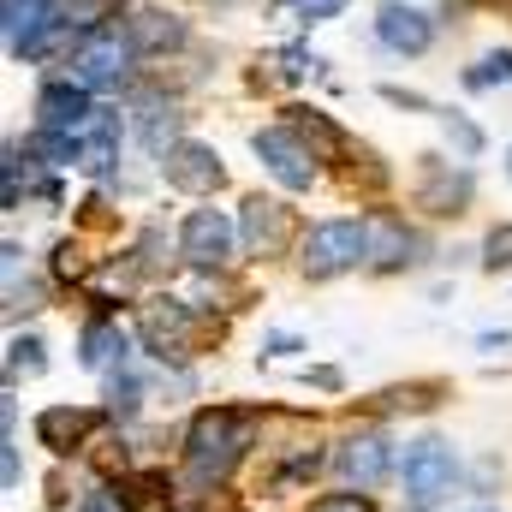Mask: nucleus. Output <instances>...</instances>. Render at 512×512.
Returning a JSON list of instances; mask_svg holds the SVG:
<instances>
[{
    "label": "nucleus",
    "mask_w": 512,
    "mask_h": 512,
    "mask_svg": "<svg viewBox=\"0 0 512 512\" xmlns=\"http://www.w3.org/2000/svg\"><path fill=\"white\" fill-rule=\"evenodd\" d=\"M310 512H376V501H370L364 489H346V495H328V501H316Z\"/></svg>",
    "instance_id": "27"
},
{
    "label": "nucleus",
    "mask_w": 512,
    "mask_h": 512,
    "mask_svg": "<svg viewBox=\"0 0 512 512\" xmlns=\"http://www.w3.org/2000/svg\"><path fill=\"white\" fill-rule=\"evenodd\" d=\"M376 42L399 60H417V54L435 48V18L423 6H411V0H382L376 6Z\"/></svg>",
    "instance_id": "10"
},
{
    "label": "nucleus",
    "mask_w": 512,
    "mask_h": 512,
    "mask_svg": "<svg viewBox=\"0 0 512 512\" xmlns=\"http://www.w3.org/2000/svg\"><path fill=\"white\" fill-rule=\"evenodd\" d=\"M239 239L251 256H280L298 239V215L280 203V197H245L239 209Z\"/></svg>",
    "instance_id": "11"
},
{
    "label": "nucleus",
    "mask_w": 512,
    "mask_h": 512,
    "mask_svg": "<svg viewBox=\"0 0 512 512\" xmlns=\"http://www.w3.org/2000/svg\"><path fill=\"white\" fill-rule=\"evenodd\" d=\"M417 239H411V227L399 221V215H370V268H405V262H417Z\"/></svg>",
    "instance_id": "17"
},
{
    "label": "nucleus",
    "mask_w": 512,
    "mask_h": 512,
    "mask_svg": "<svg viewBox=\"0 0 512 512\" xmlns=\"http://www.w3.org/2000/svg\"><path fill=\"white\" fill-rule=\"evenodd\" d=\"M399 489H405L411 512L441 507V501L459 489V453H453V441H441V435L411 441V447L399 453Z\"/></svg>",
    "instance_id": "3"
},
{
    "label": "nucleus",
    "mask_w": 512,
    "mask_h": 512,
    "mask_svg": "<svg viewBox=\"0 0 512 512\" xmlns=\"http://www.w3.org/2000/svg\"><path fill=\"white\" fill-rule=\"evenodd\" d=\"M268 352H304V340L298 334H268Z\"/></svg>",
    "instance_id": "30"
},
{
    "label": "nucleus",
    "mask_w": 512,
    "mask_h": 512,
    "mask_svg": "<svg viewBox=\"0 0 512 512\" xmlns=\"http://www.w3.org/2000/svg\"><path fill=\"white\" fill-rule=\"evenodd\" d=\"M42 352H48V346H42L36 334H18V340L6 346V376H42V370H48Z\"/></svg>",
    "instance_id": "22"
},
{
    "label": "nucleus",
    "mask_w": 512,
    "mask_h": 512,
    "mask_svg": "<svg viewBox=\"0 0 512 512\" xmlns=\"http://www.w3.org/2000/svg\"><path fill=\"white\" fill-rule=\"evenodd\" d=\"M251 149L262 155V167L286 185V191H310L316 185V149L298 137L292 126H268L251 137Z\"/></svg>",
    "instance_id": "7"
},
{
    "label": "nucleus",
    "mask_w": 512,
    "mask_h": 512,
    "mask_svg": "<svg viewBox=\"0 0 512 512\" xmlns=\"http://www.w3.org/2000/svg\"><path fill=\"white\" fill-rule=\"evenodd\" d=\"M90 114L96 108H90V90L78 78H48L36 90V126L42 131H72L78 137V131L90 126Z\"/></svg>",
    "instance_id": "13"
},
{
    "label": "nucleus",
    "mask_w": 512,
    "mask_h": 512,
    "mask_svg": "<svg viewBox=\"0 0 512 512\" xmlns=\"http://www.w3.org/2000/svg\"><path fill=\"white\" fill-rule=\"evenodd\" d=\"M507 179H512V143H507Z\"/></svg>",
    "instance_id": "31"
},
{
    "label": "nucleus",
    "mask_w": 512,
    "mask_h": 512,
    "mask_svg": "<svg viewBox=\"0 0 512 512\" xmlns=\"http://www.w3.org/2000/svg\"><path fill=\"white\" fill-rule=\"evenodd\" d=\"M137 405H143V382L131 370H114L108 376V417H137Z\"/></svg>",
    "instance_id": "23"
},
{
    "label": "nucleus",
    "mask_w": 512,
    "mask_h": 512,
    "mask_svg": "<svg viewBox=\"0 0 512 512\" xmlns=\"http://www.w3.org/2000/svg\"><path fill=\"white\" fill-rule=\"evenodd\" d=\"M179 256L191 268H203V274L233 268V256H239V221L227 209H191L179 221Z\"/></svg>",
    "instance_id": "4"
},
{
    "label": "nucleus",
    "mask_w": 512,
    "mask_h": 512,
    "mask_svg": "<svg viewBox=\"0 0 512 512\" xmlns=\"http://www.w3.org/2000/svg\"><path fill=\"white\" fill-rule=\"evenodd\" d=\"M137 328H143V346H149L161 364H185V358H191V304H179V298H149L143 316H137Z\"/></svg>",
    "instance_id": "9"
},
{
    "label": "nucleus",
    "mask_w": 512,
    "mask_h": 512,
    "mask_svg": "<svg viewBox=\"0 0 512 512\" xmlns=\"http://www.w3.org/2000/svg\"><path fill=\"white\" fill-rule=\"evenodd\" d=\"M161 179H167L173 191L209 197V191H221L227 167H221V155H215L209 143H191V137H179L173 149H161Z\"/></svg>",
    "instance_id": "12"
},
{
    "label": "nucleus",
    "mask_w": 512,
    "mask_h": 512,
    "mask_svg": "<svg viewBox=\"0 0 512 512\" xmlns=\"http://www.w3.org/2000/svg\"><path fill=\"white\" fill-rule=\"evenodd\" d=\"M477 512H489V507H477Z\"/></svg>",
    "instance_id": "32"
},
{
    "label": "nucleus",
    "mask_w": 512,
    "mask_h": 512,
    "mask_svg": "<svg viewBox=\"0 0 512 512\" xmlns=\"http://www.w3.org/2000/svg\"><path fill=\"white\" fill-rule=\"evenodd\" d=\"M0 477H6V489H18V441L6 435V453H0Z\"/></svg>",
    "instance_id": "28"
},
{
    "label": "nucleus",
    "mask_w": 512,
    "mask_h": 512,
    "mask_svg": "<svg viewBox=\"0 0 512 512\" xmlns=\"http://www.w3.org/2000/svg\"><path fill=\"white\" fill-rule=\"evenodd\" d=\"M352 0H292V12L304 18V24H328V18H340Z\"/></svg>",
    "instance_id": "26"
},
{
    "label": "nucleus",
    "mask_w": 512,
    "mask_h": 512,
    "mask_svg": "<svg viewBox=\"0 0 512 512\" xmlns=\"http://www.w3.org/2000/svg\"><path fill=\"white\" fill-rule=\"evenodd\" d=\"M334 471H340V483L346 489H382L387 477L399 471V459H393V441H387L382 429H358V435H346L340 441V453H334Z\"/></svg>",
    "instance_id": "6"
},
{
    "label": "nucleus",
    "mask_w": 512,
    "mask_h": 512,
    "mask_svg": "<svg viewBox=\"0 0 512 512\" xmlns=\"http://www.w3.org/2000/svg\"><path fill=\"white\" fill-rule=\"evenodd\" d=\"M114 495H120L126 512H173V483L161 471H131V477L114 483Z\"/></svg>",
    "instance_id": "18"
},
{
    "label": "nucleus",
    "mask_w": 512,
    "mask_h": 512,
    "mask_svg": "<svg viewBox=\"0 0 512 512\" xmlns=\"http://www.w3.org/2000/svg\"><path fill=\"white\" fill-rule=\"evenodd\" d=\"M90 423H96V417H90V411H78V405H48V411L36 417V441H42L48 453H60V459H66V453H78V447H84Z\"/></svg>",
    "instance_id": "16"
},
{
    "label": "nucleus",
    "mask_w": 512,
    "mask_h": 512,
    "mask_svg": "<svg viewBox=\"0 0 512 512\" xmlns=\"http://www.w3.org/2000/svg\"><path fill=\"white\" fill-rule=\"evenodd\" d=\"M60 18L90 36V30H108L120 18V0H60Z\"/></svg>",
    "instance_id": "19"
},
{
    "label": "nucleus",
    "mask_w": 512,
    "mask_h": 512,
    "mask_svg": "<svg viewBox=\"0 0 512 512\" xmlns=\"http://www.w3.org/2000/svg\"><path fill=\"white\" fill-rule=\"evenodd\" d=\"M126 36L137 54H173V48H185V18H173V12H161V6H137L126 12Z\"/></svg>",
    "instance_id": "14"
},
{
    "label": "nucleus",
    "mask_w": 512,
    "mask_h": 512,
    "mask_svg": "<svg viewBox=\"0 0 512 512\" xmlns=\"http://www.w3.org/2000/svg\"><path fill=\"white\" fill-rule=\"evenodd\" d=\"M78 512H126L120 507V495H114V489H102V495H84V507Z\"/></svg>",
    "instance_id": "29"
},
{
    "label": "nucleus",
    "mask_w": 512,
    "mask_h": 512,
    "mask_svg": "<svg viewBox=\"0 0 512 512\" xmlns=\"http://www.w3.org/2000/svg\"><path fill=\"white\" fill-rule=\"evenodd\" d=\"M245 447H251V417L245 411H227V405L197 411L191 429H185V471H191V483L197 489L227 483L233 465L245 459Z\"/></svg>",
    "instance_id": "1"
},
{
    "label": "nucleus",
    "mask_w": 512,
    "mask_h": 512,
    "mask_svg": "<svg viewBox=\"0 0 512 512\" xmlns=\"http://www.w3.org/2000/svg\"><path fill=\"white\" fill-rule=\"evenodd\" d=\"M286 126L298 131V137H304V143H310L316 155H334V149L346 143V137H340V126H328V120H322L316 108H292V120H286Z\"/></svg>",
    "instance_id": "20"
},
{
    "label": "nucleus",
    "mask_w": 512,
    "mask_h": 512,
    "mask_svg": "<svg viewBox=\"0 0 512 512\" xmlns=\"http://www.w3.org/2000/svg\"><path fill=\"white\" fill-rule=\"evenodd\" d=\"M471 191H477V179H471L465 161L459 167L441 161V155H423L417 161V209H429V215H465Z\"/></svg>",
    "instance_id": "8"
},
{
    "label": "nucleus",
    "mask_w": 512,
    "mask_h": 512,
    "mask_svg": "<svg viewBox=\"0 0 512 512\" xmlns=\"http://www.w3.org/2000/svg\"><path fill=\"white\" fill-rule=\"evenodd\" d=\"M441 131H447V143H453L459 161H477V155H483V131L471 126L465 114H441Z\"/></svg>",
    "instance_id": "24"
},
{
    "label": "nucleus",
    "mask_w": 512,
    "mask_h": 512,
    "mask_svg": "<svg viewBox=\"0 0 512 512\" xmlns=\"http://www.w3.org/2000/svg\"><path fill=\"white\" fill-rule=\"evenodd\" d=\"M495 84H512V48H489L477 66H465V90H495Z\"/></svg>",
    "instance_id": "21"
},
{
    "label": "nucleus",
    "mask_w": 512,
    "mask_h": 512,
    "mask_svg": "<svg viewBox=\"0 0 512 512\" xmlns=\"http://www.w3.org/2000/svg\"><path fill=\"white\" fill-rule=\"evenodd\" d=\"M131 60H137V48H131L126 30H90V36H78V48H72V78L84 84V90H120L131 72Z\"/></svg>",
    "instance_id": "5"
},
{
    "label": "nucleus",
    "mask_w": 512,
    "mask_h": 512,
    "mask_svg": "<svg viewBox=\"0 0 512 512\" xmlns=\"http://www.w3.org/2000/svg\"><path fill=\"white\" fill-rule=\"evenodd\" d=\"M126 352L131 340L120 334V322H108V316H96V322H84V334H78V364L84 370H126Z\"/></svg>",
    "instance_id": "15"
},
{
    "label": "nucleus",
    "mask_w": 512,
    "mask_h": 512,
    "mask_svg": "<svg viewBox=\"0 0 512 512\" xmlns=\"http://www.w3.org/2000/svg\"><path fill=\"white\" fill-rule=\"evenodd\" d=\"M483 268H489V274L512 268V221H507V227H495V233L483 239Z\"/></svg>",
    "instance_id": "25"
},
{
    "label": "nucleus",
    "mask_w": 512,
    "mask_h": 512,
    "mask_svg": "<svg viewBox=\"0 0 512 512\" xmlns=\"http://www.w3.org/2000/svg\"><path fill=\"white\" fill-rule=\"evenodd\" d=\"M298 251H304L298 256L304 280H340V274H352L358 262H370V221H352V215L316 221Z\"/></svg>",
    "instance_id": "2"
}]
</instances>
